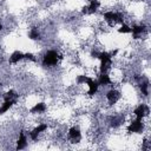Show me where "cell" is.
<instances>
[{
	"label": "cell",
	"mask_w": 151,
	"mask_h": 151,
	"mask_svg": "<svg viewBox=\"0 0 151 151\" xmlns=\"http://www.w3.org/2000/svg\"><path fill=\"white\" fill-rule=\"evenodd\" d=\"M91 55L93 58H97L100 60V73L107 72V70L112 65V57L110 52H98V51H92Z\"/></svg>",
	"instance_id": "obj_1"
},
{
	"label": "cell",
	"mask_w": 151,
	"mask_h": 151,
	"mask_svg": "<svg viewBox=\"0 0 151 151\" xmlns=\"http://www.w3.org/2000/svg\"><path fill=\"white\" fill-rule=\"evenodd\" d=\"M60 59L61 57L55 51H47L42 57V65L45 67H52L55 66Z\"/></svg>",
	"instance_id": "obj_2"
},
{
	"label": "cell",
	"mask_w": 151,
	"mask_h": 151,
	"mask_svg": "<svg viewBox=\"0 0 151 151\" xmlns=\"http://www.w3.org/2000/svg\"><path fill=\"white\" fill-rule=\"evenodd\" d=\"M103 15H104L105 21H107L110 25H113V24H116V22H120V24L124 22V15H123L122 13L109 11V12H105Z\"/></svg>",
	"instance_id": "obj_3"
},
{
	"label": "cell",
	"mask_w": 151,
	"mask_h": 151,
	"mask_svg": "<svg viewBox=\"0 0 151 151\" xmlns=\"http://www.w3.org/2000/svg\"><path fill=\"white\" fill-rule=\"evenodd\" d=\"M143 130H144V124L142 123V119H137V118L132 120L127 126L129 133H142Z\"/></svg>",
	"instance_id": "obj_4"
},
{
	"label": "cell",
	"mask_w": 151,
	"mask_h": 151,
	"mask_svg": "<svg viewBox=\"0 0 151 151\" xmlns=\"http://www.w3.org/2000/svg\"><path fill=\"white\" fill-rule=\"evenodd\" d=\"M149 111H150V109H149V106H147L146 104H140V105H138V106L134 109L133 114L136 116L137 119H143L145 116L149 114Z\"/></svg>",
	"instance_id": "obj_5"
},
{
	"label": "cell",
	"mask_w": 151,
	"mask_h": 151,
	"mask_svg": "<svg viewBox=\"0 0 151 151\" xmlns=\"http://www.w3.org/2000/svg\"><path fill=\"white\" fill-rule=\"evenodd\" d=\"M68 139L71 140V143H79V140L81 139V132L79 127L72 126L68 130Z\"/></svg>",
	"instance_id": "obj_6"
},
{
	"label": "cell",
	"mask_w": 151,
	"mask_h": 151,
	"mask_svg": "<svg viewBox=\"0 0 151 151\" xmlns=\"http://www.w3.org/2000/svg\"><path fill=\"white\" fill-rule=\"evenodd\" d=\"M99 5H100V4H99L98 0H90V4L83 8L81 13H83V14H93V13L97 12Z\"/></svg>",
	"instance_id": "obj_7"
},
{
	"label": "cell",
	"mask_w": 151,
	"mask_h": 151,
	"mask_svg": "<svg viewBox=\"0 0 151 151\" xmlns=\"http://www.w3.org/2000/svg\"><path fill=\"white\" fill-rule=\"evenodd\" d=\"M136 80H138V83H139V88H140V91H142V93L144 94V96H147L149 94V80H147V78H145V77H138V76H136Z\"/></svg>",
	"instance_id": "obj_8"
},
{
	"label": "cell",
	"mask_w": 151,
	"mask_h": 151,
	"mask_svg": "<svg viewBox=\"0 0 151 151\" xmlns=\"http://www.w3.org/2000/svg\"><path fill=\"white\" fill-rule=\"evenodd\" d=\"M86 84H87V86H88V91H87L88 96H94V94L97 93V91H98V87H99L98 80H94V79H92V78H88V80H87Z\"/></svg>",
	"instance_id": "obj_9"
},
{
	"label": "cell",
	"mask_w": 151,
	"mask_h": 151,
	"mask_svg": "<svg viewBox=\"0 0 151 151\" xmlns=\"http://www.w3.org/2000/svg\"><path fill=\"white\" fill-rule=\"evenodd\" d=\"M119 98H120V93H119V91H117V90H110V91L106 93V99H107V101H109L111 105H112V104H116Z\"/></svg>",
	"instance_id": "obj_10"
},
{
	"label": "cell",
	"mask_w": 151,
	"mask_h": 151,
	"mask_svg": "<svg viewBox=\"0 0 151 151\" xmlns=\"http://www.w3.org/2000/svg\"><path fill=\"white\" fill-rule=\"evenodd\" d=\"M46 129H47V125H46V124H40V125H38L37 127H34V129L29 132V137H31V139H32V140H37L38 136H39L41 132H44Z\"/></svg>",
	"instance_id": "obj_11"
},
{
	"label": "cell",
	"mask_w": 151,
	"mask_h": 151,
	"mask_svg": "<svg viewBox=\"0 0 151 151\" xmlns=\"http://www.w3.org/2000/svg\"><path fill=\"white\" fill-rule=\"evenodd\" d=\"M27 145V138H26V134L24 131H20L19 133V138L17 140V150H22L25 149Z\"/></svg>",
	"instance_id": "obj_12"
},
{
	"label": "cell",
	"mask_w": 151,
	"mask_h": 151,
	"mask_svg": "<svg viewBox=\"0 0 151 151\" xmlns=\"http://www.w3.org/2000/svg\"><path fill=\"white\" fill-rule=\"evenodd\" d=\"M17 103V99H8V100H4V103L0 106V114H4L5 112H7L14 104Z\"/></svg>",
	"instance_id": "obj_13"
},
{
	"label": "cell",
	"mask_w": 151,
	"mask_h": 151,
	"mask_svg": "<svg viewBox=\"0 0 151 151\" xmlns=\"http://www.w3.org/2000/svg\"><path fill=\"white\" fill-rule=\"evenodd\" d=\"M98 84L101 86H107V85H112V81L110 79V76L105 72V73H100L99 78H98Z\"/></svg>",
	"instance_id": "obj_14"
},
{
	"label": "cell",
	"mask_w": 151,
	"mask_h": 151,
	"mask_svg": "<svg viewBox=\"0 0 151 151\" xmlns=\"http://www.w3.org/2000/svg\"><path fill=\"white\" fill-rule=\"evenodd\" d=\"M22 59H24V53L20 52V51H14V52L11 54L8 61H9L11 64H15V63H18V61H20V60H22Z\"/></svg>",
	"instance_id": "obj_15"
},
{
	"label": "cell",
	"mask_w": 151,
	"mask_h": 151,
	"mask_svg": "<svg viewBox=\"0 0 151 151\" xmlns=\"http://www.w3.org/2000/svg\"><path fill=\"white\" fill-rule=\"evenodd\" d=\"M29 111L32 113H41V112H45L46 111V104L45 103H38L34 106H32Z\"/></svg>",
	"instance_id": "obj_16"
},
{
	"label": "cell",
	"mask_w": 151,
	"mask_h": 151,
	"mask_svg": "<svg viewBox=\"0 0 151 151\" xmlns=\"http://www.w3.org/2000/svg\"><path fill=\"white\" fill-rule=\"evenodd\" d=\"M144 29H145V26L144 25H137V26H133L131 28V33H132V35H133L134 39H138V35L142 34L144 32Z\"/></svg>",
	"instance_id": "obj_17"
},
{
	"label": "cell",
	"mask_w": 151,
	"mask_h": 151,
	"mask_svg": "<svg viewBox=\"0 0 151 151\" xmlns=\"http://www.w3.org/2000/svg\"><path fill=\"white\" fill-rule=\"evenodd\" d=\"M28 38L32 39V40H38V39H40V34H39L38 29H37V28H32V29L28 32Z\"/></svg>",
	"instance_id": "obj_18"
},
{
	"label": "cell",
	"mask_w": 151,
	"mask_h": 151,
	"mask_svg": "<svg viewBox=\"0 0 151 151\" xmlns=\"http://www.w3.org/2000/svg\"><path fill=\"white\" fill-rule=\"evenodd\" d=\"M118 33H122V34H127V33H131V27L126 24H122V26L118 28Z\"/></svg>",
	"instance_id": "obj_19"
},
{
	"label": "cell",
	"mask_w": 151,
	"mask_h": 151,
	"mask_svg": "<svg viewBox=\"0 0 151 151\" xmlns=\"http://www.w3.org/2000/svg\"><path fill=\"white\" fill-rule=\"evenodd\" d=\"M17 97H18V94H17L13 90H9V91H7V92L4 94V100H8V99H17Z\"/></svg>",
	"instance_id": "obj_20"
},
{
	"label": "cell",
	"mask_w": 151,
	"mask_h": 151,
	"mask_svg": "<svg viewBox=\"0 0 151 151\" xmlns=\"http://www.w3.org/2000/svg\"><path fill=\"white\" fill-rule=\"evenodd\" d=\"M88 78H90V77H87V76L80 74V76L77 77V83H78V84H86L87 80H88Z\"/></svg>",
	"instance_id": "obj_21"
},
{
	"label": "cell",
	"mask_w": 151,
	"mask_h": 151,
	"mask_svg": "<svg viewBox=\"0 0 151 151\" xmlns=\"http://www.w3.org/2000/svg\"><path fill=\"white\" fill-rule=\"evenodd\" d=\"M24 59H28L31 61H35V57L32 54V53H24Z\"/></svg>",
	"instance_id": "obj_22"
},
{
	"label": "cell",
	"mask_w": 151,
	"mask_h": 151,
	"mask_svg": "<svg viewBox=\"0 0 151 151\" xmlns=\"http://www.w3.org/2000/svg\"><path fill=\"white\" fill-rule=\"evenodd\" d=\"M118 53V50H114V51H112V52H110V54H111V57H114L116 54Z\"/></svg>",
	"instance_id": "obj_23"
},
{
	"label": "cell",
	"mask_w": 151,
	"mask_h": 151,
	"mask_svg": "<svg viewBox=\"0 0 151 151\" xmlns=\"http://www.w3.org/2000/svg\"><path fill=\"white\" fill-rule=\"evenodd\" d=\"M1 29H2V25L0 24V31H1Z\"/></svg>",
	"instance_id": "obj_24"
}]
</instances>
